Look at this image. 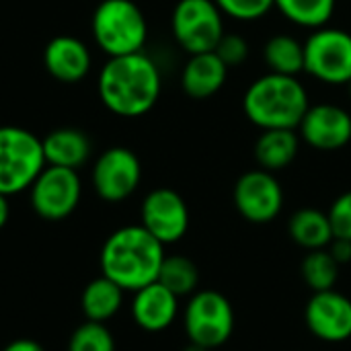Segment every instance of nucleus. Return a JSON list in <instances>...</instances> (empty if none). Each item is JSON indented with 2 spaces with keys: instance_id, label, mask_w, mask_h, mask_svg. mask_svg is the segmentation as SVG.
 Wrapping results in <instances>:
<instances>
[{
  "instance_id": "nucleus-1",
  "label": "nucleus",
  "mask_w": 351,
  "mask_h": 351,
  "mask_svg": "<svg viewBox=\"0 0 351 351\" xmlns=\"http://www.w3.org/2000/svg\"><path fill=\"white\" fill-rule=\"evenodd\" d=\"M99 97L103 105L121 117L148 113L160 95V72L142 51L109 58L99 74Z\"/></svg>"
},
{
  "instance_id": "nucleus-2",
  "label": "nucleus",
  "mask_w": 351,
  "mask_h": 351,
  "mask_svg": "<svg viewBox=\"0 0 351 351\" xmlns=\"http://www.w3.org/2000/svg\"><path fill=\"white\" fill-rule=\"evenodd\" d=\"M162 259L165 245L142 224H134L109 234L101 249V271L125 292H138L158 280Z\"/></svg>"
},
{
  "instance_id": "nucleus-3",
  "label": "nucleus",
  "mask_w": 351,
  "mask_h": 351,
  "mask_svg": "<svg viewBox=\"0 0 351 351\" xmlns=\"http://www.w3.org/2000/svg\"><path fill=\"white\" fill-rule=\"evenodd\" d=\"M308 107L304 84L296 76L276 72L257 78L243 99L247 119L261 130H298Z\"/></svg>"
},
{
  "instance_id": "nucleus-4",
  "label": "nucleus",
  "mask_w": 351,
  "mask_h": 351,
  "mask_svg": "<svg viewBox=\"0 0 351 351\" xmlns=\"http://www.w3.org/2000/svg\"><path fill=\"white\" fill-rule=\"evenodd\" d=\"M146 35V19L132 0H103L93 12V37L109 58L142 51Z\"/></svg>"
},
{
  "instance_id": "nucleus-5",
  "label": "nucleus",
  "mask_w": 351,
  "mask_h": 351,
  "mask_svg": "<svg viewBox=\"0 0 351 351\" xmlns=\"http://www.w3.org/2000/svg\"><path fill=\"white\" fill-rule=\"evenodd\" d=\"M45 169L41 140L16 125L0 128V193L14 195L33 185Z\"/></svg>"
},
{
  "instance_id": "nucleus-6",
  "label": "nucleus",
  "mask_w": 351,
  "mask_h": 351,
  "mask_svg": "<svg viewBox=\"0 0 351 351\" xmlns=\"http://www.w3.org/2000/svg\"><path fill=\"white\" fill-rule=\"evenodd\" d=\"M183 327L189 343L216 350L232 337L234 308L224 294L216 290H197L185 306Z\"/></svg>"
},
{
  "instance_id": "nucleus-7",
  "label": "nucleus",
  "mask_w": 351,
  "mask_h": 351,
  "mask_svg": "<svg viewBox=\"0 0 351 351\" xmlns=\"http://www.w3.org/2000/svg\"><path fill=\"white\" fill-rule=\"evenodd\" d=\"M171 27L177 43L189 56L214 51L224 35L222 10L214 0H179Z\"/></svg>"
},
{
  "instance_id": "nucleus-8",
  "label": "nucleus",
  "mask_w": 351,
  "mask_h": 351,
  "mask_svg": "<svg viewBox=\"0 0 351 351\" xmlns=\"http://www.w3.org/2000/svg\"><path fill=\"white\" fill-rule=\"evenodd\" d=\"M304 72L327 84H348L351 78V33L319 27L304 41Z\"/></svg>"
},
{
  "instance_id": "nucleus-9",
  "label": "nucleus",
  "mask_w": 351,
  "mask_h": 351,
  "mask_svg": "<svg viewBox=\"0 0 351 351\" xmlns=\"http://www.w3.org/2000/svg\"><path fill=\"white\" fill-rule=\"evenodd\" d=\"M29 189L35 214L51 222L68 218L76 210L82 195V183L78 173L51 165H45V169L39 173V177Z\"/></svg>"
},
{
  "instance_id": "nucleus-10",
  "label": "nucleus",
  "mask_w": 351,
  "mask_h": 351,
  "mask_svg": "<svg viewBox=\"0 0 351 351\" xmlns=\"http://www.w3.org/2000/svg\"><path fill=\"white\" fill-rule=\"evenodd\" d=\"M232 199L245 220L267 224L276 220L284 208V189L271 171L255 169L239 177Z\"/></svg>"
},
{
  "instance_id": "nucleus-11",
  "label": "nucleus",
  "mask_w": 351,
  "mask_h": 351,
  "mask_svg": "<svg viewBox=\"0 0 351 351\" xmlns=\"http://www.w3.org/2000/svg\"><path fill=\"white\" fill-rule=\"evenodd\" d=\"M142 165L138 156L123 146L107 148L93 167V187L101 199L117 204L128 199L140 185Z\"/></svg>"
},
{
  "instance_id": "nucleus-12",
  "label": "nucleus",
  "mask_w": 351,
  "mask_h": 351,
  "mask_svg": "<svg viewBox=\"0 0 351 351\" xmlns=\"http://www.w3.org/2000/svg\"><path fill=\"white\" fill-rule=\"evenodd\" d=\"M140 218L142 226L162 245L181 241L189 228L187 204L177 191L169 187L154 189L144 197Z\"/></svg>"
},
{
  "instance_id": "nucleus-13",
  "label": "nucleus",
  "mask_w": 351,
  "mask_h": 351,
  "mask_svg": "<svg viewBox=\"0 0 351 351\" xmlns=\"http://www.w3.org/2000/svg\"><path fill=\"white\" fill-rule=\"evenodd\" d=\"M308 331L325 343H343L351 337V300L335 290L313 292L304 308Z\"/></svg>"
},
{
  "instance_id": "nucleus-14",
  "label": "nucleus",
  "mask_w": 351,
  "mask_h": 351,
  "mask_svg": "<svg viewBox=\"0 0 351 351\" xmlns=\"http://www.w3.org/2000/svg\"><path fill=\"white\" fill-rule=\"evenodd\" d=\"M302 140L317 150H339L351 140V115L339 105L321 103L308 107L300 125Z\"/></svg>"
},
{
  "instance_id": "nucleus-15",
  "label": "nucleus",
  "mask_w": 351,
  "mask_h": 351,
  "mask_svg": "<svg viewBox=\"0 0 351 351\" xmlns=\"http://www.w3.org/2000/svg\"><path fill=\"white\" fill-rule=\"evenodd\" d=\"M179 315V296L167 290L160 282H152L138 292L132 300V317L136 325L148 333L169 329Z\"/></svg>"
},
{
  "instance_id": "nucleus-16",
  "label": "nucleus",
  "mask_w": 351,
  "mask_h": 351,
  "mask_svg": "<svg viewBox=\"0 0 351 351\" xmlns=\"http://www.w3.org/2000/svg\"><path fill=\"white\" fill-rule=\"evenodd\" d=\"M90 62L88 47L72 35H58L43 49L45 70L66 84L80 82L88 74Z\"/></svg>"
},
{
  "instance_id": "nucleus-17",
  "label": "nucleus",
  "mask_w": 351,
  "mask_h": 351,
  "mask_svg": "<svg viewBox=\"0 0 351 351\" xmlns=\"http://www.w3.org/2000/svg\"><path fill=\"white\" fill-rule=\"evenodd\" d=\"M228 76V66L216 56V51L193 53L183 68L181 84L191 99H210L216 95Z\"/></svg>"
},
{
  "instance_id": "nucleus-18",
  "label": "nucleus",
  "mask_w": 351,
  "mask_h": 351,
  "mask_svg": "<svg viewBox=\"0 0 351 351\" xmlns=\"http://www.w3.org/2000/svg\"><path fill=\"white\" fill-rule=\"evenodd\" d=\"M43 156L45 165L64 167L78 171L90 158V140L82 130L76 128H58L49 132L43 140Z\"/></svg>"
},
{
  "instance_id": "nucleus-19",
  "label": "nucleus",
  "mask_w": 351,
  "mask_h": 351,
  "mask_svg": "<svg viewBox=\"0 0 351 351\" xmlns=\"http://www.w3.org/2000/svg\"><path fill=\"white\" fill-rule=\"evenodd\" d=\"M288 232L290 239L306 251L327 249L335 239L329 214L317 208H302L294 212L288 222Z\"/></svg>"
},
{
  "instance_id": "nucleus-20",
  "label": "nucleus",
  "mask_w": 351,
  "mask_h": 351,
  "mask_svg": "<svg viewBox=\"0 0 351 351\" xmlns=\"http://www.w3.org/2000/svg\"><path fill=\"white\" fill-rule=\"evenodd\" d=\"M300 138L296 130H263L255 144V158L265 171H280L292 165L298 154Z\"/></svg>"
},
{
  "instance_id": "nucleus-21",
  "label": "nucleus",
  "mask_w": 351,
  "mask_h": 351,
  "mask_svg": "<svg viewBox=\"0 0 351 351\" xmlns=\"http://www.w3.org/2000/svg\"><path fill=\"white\" fill-rule=\"evenodd\" d=\"M123 288H119L113 280L105 276L88 282L80 296L84 317L95 323H105L113 319L123 304Z\"/></svg>"
},
{
  "instance_id": "nucleus-22",
  "label": "nucleus",
  "mask_w": 351,
  "mask_h": 351,
  "mask_svg": "<svg viewBox=\"0 0 351 351\" xmlns=\"http://www.w3.org/2000/svg\"><path fill=\"white\" fill-rule=\"evenodd\" d=\"M263 58L269 72L296 76L304 70V43L286 33L274 35L263 47Z\"/></svg>"
},
{
  "instance_id": "nucleus-23",
  "label": "nucleus",
  "mask_w": 351,
  "mask_h": 351,
  "mask_svg": "<svg viewBox=\"0 0 351 351\" xmlns=\"http://www.w3.org/2000/svg\"><path fill=\"white\" fill-rule=\"evenodd\" d=\"M156 282H160L179 298L191 296L197 292L199 286V269L185 255H165Z\"/></svg>"
},
{
  "instance_id": "nucleus-24",
  "label": "nucleus",
  "mask_w": 351,
  "mask_h": 351,
  "mask_svg": "<svg viewBox=\"0 0 351 351\" xmlns=\"http://www.w3.org/2000/svg\"><path fill=\"white\" fill-rule=\"evenodd\" d=\"M339 263L333 259L329 249L308 251L300 263V276L313 292L335 290L339 280Z\"/></svg>"
},
{
  "instance_id": "nucleus-25",
  "label": "nucleus",
  "mask_w": 351,
  "mask_h": 351,
  "mask_svg": "<svg viewBox=\"0 0 351 351\" xmlns=\"http://www.w3.org/2000/svg\"><path fill=\"white\" fill-rule=\"evenodd\" d=\"M274 2L288 21L308 29L325 27V23H329L335 10V0H274Z\"/></svg>"
},
{
  "instance_id": "nucleus-26",
  "label": "nucleus",
  "mask_w": 351,
  "mask_h": 351,
  "mask_svg": "<svg viewBox=\"0 0 351 351\" xmlns=\"http://www.w3.org/2000/svg\"><path fill=\"white\" fill-rule=\"evenodd\" d=\"M68 351H115V339L105 323L86 321L72 333Z\"/></svg>"
},
{
  "instance_id": "nucleus-27",
  "label": "nucleus",
  "mask_w": 351,
  "mask_h": 351,
  "mask_svg": "<svg viewBox=\"0 0 351 351\" xmlns=\"http://www.w3.org/2000/svg\"><path fill=\"white\" fill-rule=\"evenodd\" d=\"M222 14H228L237 21H257L265 16L276 2L274 0H214Z\"/></svg>"
},
{
  "instance_id": "nucleus-28",
  "label": "nucleus",
  "mask_w": 351,
  "mask_h": 351,
  "mask_svg": "<svg viewBox=\"0 0 351 351\" xmlns=\"http://www.w3.org/2000/svg\"><path fill=\"white\" fill-rule=\"evenodd\" d=\"M214 51L228 68H232V66H241L247 60L249 43L245 41V37H241L237 33H224Z\"/></svg>"
},
{
  "instance_id": "nucleus-29",
  "label": "nucleus",
  "mask_w": 351,
  "mask_h": 351,
  "mask_svg": "<svg viewBox=\"0 0 351 351\" xmlns=\"http://www.w3.org/2000/svg\"><path fill=\"white\" fill-rule=\"evenodd\" d=\"M329 220L335 239L351 241V191L341 193L329 208Z\"/></svg>"
},
{
  "instance_id": "nucleus-30",
  "label": "nucleus",
  "mask_w": 351,
  "mask_h": 351,
  "mask_svg": "<svg viewBox=\"0 0 351 351\" xmlns=\"http://www.w3.org/2000/svg\"><path fill=\"white\" fill-rule=\"evenodd\" d=\"M329 253L333 255V259L339 263V265H346L351 261V241L346 239H333L331 245L327 247Z\"/></svg>"
},
{
  "instance_id": "nucleus-31",
  "label": "nucleus",
  "mask_w": 351,
  "mask_h": 351,
  "mask_svg": "<svg viewBox=\"0 0 351 351\" xmlns=\"http://www.w3.org/2000/svg\"><path fill=\"white\" fill-rule=\"evenodd\" d=\"M2 351H45L37 341L33 339H16V341H10Z\"/></svg>"
},
{
  "instance_id": "nucleus-32",
  "label": "nucleus",
  "mask_w": 351,
  "mask_h": 351,
  "mask_svg": "<svg viewBox=\"0 0 351 351\" xmlns=\"http://www.w3.org/2000/svg\"><path fill=\"white\" fill-rule=\"evenodd\" d=\"M8 214H10V208H8V197L0 193V228L8 222Z\"/></svg>"
},
{
  "instance_id": "nucleus-33",
  "label": "nucleus",
  "mask_w": 351,
  "mask_h": 351,
  "mask_svg": "<svg viewBox=\"0 0 351 351\" xmlns=\"http://www.w3.org/2000/svg\"><path fill=\"white\" fill-rule=\"evenodd\" d=\"M183 351H210V350H206V348H202V346H195V343H189V346H187Z\"/></svg>"
},
{
  "instance_id": "nucleus-34",
  "label": "nucleus",
  "mask_w": 351,
  "mask_h": 351,
  "mask_svg": "<svg viewBox=\"0 0 351 351\" xmlns=\"http://www.w3.org/2000/svg\"><path fill=\"white\" fill-rule=\"evenodd\" d=\"M348 86H350V95H351V78H350V82H348Z\"/></svg>"
}]
</instances>
